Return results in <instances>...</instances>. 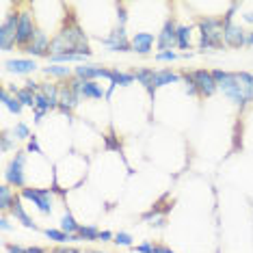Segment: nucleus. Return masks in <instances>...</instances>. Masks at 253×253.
<instances>
[{"instance_id": "obj_1", "label": "nucleus", "mask_w": 253, "mask_h": 253, "mask_svg": "<svg viewBox=\"0 0 253 253\" xmlns=\"http://www.w3.org/2000/svg\"><path fill=\"white\" fill-rule=\"evenodd\" d=\"M199 48L210 50V48H223L225 45V24L218 18H204L199 20Z\"/></svg>"}, {"instance_id": "obj_2", "label": "nucleus", "mask_w": 253, "mask_h": 253, "mask_svg": "<svg viewBox=\"0 0 253 253\" xmlns=\"http://www.w3.org/2000/svg\"><path fill=\"white\" fill-rule=\"evenodd\" d=\"M212 76L216 80V87L225 93L229 100L236 102L238 106H247L249 102H247V97L243 93V89H240V83H238V76L232 72H223V70H214L212 72Z\"/></svg>"}, {"instance_id": "obj_3", "label": "nucleus", "mask_w": 253, "mask_h": 253, "mask_svg": "<svg viewBox=\"0 0 253 253\" xmlns=\"http://www.w3.org/2000/svg\"><path fill=\"white\" fill-rule=\"evenodd\" d=\"M18 26H20V13L18 11L9 13L7 20L0 24V45H2L4 52H9V50L18 43Z\"/></svg>"}, {"instance_id": "obj_4", "label": "nucleus", "mask_w": 253, "mask_h": 253, "mask_svg": "<svg viewBox=\"0 0 253 253\" xmlns=\"http://www.w3.org/2000/svg\"><path fill=\"white\" fill-rule=\"evenodd\" d=\"M20 197L35 201V206L39 208L42 214H50V212H52V188H31V186H24L20 191Z\"/></svg>"}, {"instance_id": "obj_5", "label": "nucleus", "mask_w": 253, "mask_h": 253, "mask_svg": "<svg viewBox=\"0 0 253 253\" xmlns=\"http://www.w3.org/2000/svg\"><path fill=\"white\" fill-rule=\"evenodd\" d=\"M24 163H26V152H15L13 160H11L9 167H7V173H4L7 184L24 188V182H26L24 180Z\"/></svg>"}, {"instance_id": "obj_6", "label": "nucleus", "mask_w": 253, "mask_h": 253, "mask_svg": "<svg viewBox=\"0 0 253 253\" xmlns=\"http://www.w3.org/2000/svg\"><path fill=\"white\" fill-rule=\"evenodd\" d=\"M37 35V28H35V18H33L31 11H20V26H18V43L22 50L26 48L28 43L33 42V37Z\"/></svg>"}, {"instance_id": "obj_7", "label": "nucleus", "mask_w": 253, "mask_h": 253, "mask_svg": "<svg viewBox=\"0 0 253 253\" xmlns=\"http://www.w3.org/2000/svg\"><path fill=\"white\" fill-rule=\"evenodd\" d=\"M100 42L108 45V50H113V52H128L132 48L130 39L126 37V28H117V31L111 33L108 37H100Z\"/></svg>"}, {"instance_id": "obj_8", "label": "nucleus", "mask_w": 253, "mask_h": 253, "mask_svg": "<svg viewBox=\"0 0 253 253\" xmlns=\"http://www.w3.org/2000/svg\"><path fill=\"white\" fill-rule=\"evenodd\" d=\"M158 43V50H163V52H169L173 45H177V26L173 20H167L163 31H160V35L156 39Z\"/></svg>"}, {"instance_id": "obj_9", "label": "nucleus", "mask_w": 253, "mask_h": 253, "mask_svg": "<svg viewBox=\"0 0 253 253\" xmlns=\"http://www.w3.org/2000/svg\"><path fill=\"white\" fill-rule=\"evenodd\" d=\"M191 76L199 89V95H212L218 89L214 76H212V72H208V70H197V72H193Z\"/></svg>"}, {"instance_id": "obj_10", "label": "nucleus", "mask_w": 253, "mask_h": 253, "mask_svg": "<svg viewBox=\"0 0 253 253\" xmlns=\"http://www.w3.org/2000/svg\"><path fill=\"white\" fill-rule=\"evenodd\" d=\"M74 76L80 80H95V78H108L111 80V70H104L100 65H87V63H80V65L74 70Z\"/></svg>"}, {"instance_id": "obj_11", "label": "nucleus", "mask_w": 253, "mask_h": 253, "mask_svg": "<svg viewBox=\"0 0 253 253\" xmlns=\"http://www.w3.org/2000/svg\"><path fill=\"white\" fill-rule=\"evenodd\" d=\"M28 56H50V39L43 31H37V35L33 37V42L24 48Z\"/></svg>"}, {"instance_id": "obj_12", "label": "nucleus", "mask_w": 253, "mask_h": 253, "mask_svg": "<svg viewBox=\"0 0 253 253\" xmlns=\"http://www.w3.org/2000/svg\"><path fill=\"white\" fill-rule=\"evenodd\" d=\"M225 45L243 48V45H247V33L238 24H227L225 26Z\"/></svg>"}, {"instance_id": "obj_13", "label": "nucleus", "mask_w": 253, "mask_h": 253, "mask_svg": "<svg viewBox=\"0 0 253 253\" xmlns=\"http://www.w3.org/2000/svg\"><path fill=\"white\" fill-rule=\"evenodd\" d=\"M130 43H132V50H134V52L149 54L154 48V35L152 33H136V35H132Z\"/></svg>"}, {"instance_id": "obj_14", "label": "nucleus", "mask_w": 253, "mask_h": 253, "mask_svg": "<svg viewBox=\"0 0 253 253\" xmlns=\"http://www.w3.org/2000/svg\"><path fill=\"white\" fill-rule=\"evenodd\" d=\"M4 67L13 74H31L37 70V63L35 59H11L4 61Z\"/></svg>"}, {"instance_id": "obj_15", "label": "nucleus", "mask_w": 253, "mask_h": 253, "mask_svg": "<svg viewBox=\"0 0 253 253\" xmlns=\"http://www.w3.org/2000/svg\"><path fill=\"white\" fill-rule=\"evenodd\" d=\"M11 214L18 218V221H20L24 227H28V229H37V225L33 223V218L26 214V210H24V206H22V199H20V197H15V199H13V206H11Z\"/></svg>"}, {"instance_id": "obj_16", "label": "nucleus", "mask_w": 253, "mask_h": 253, "mask_svg": "<svg viewBox=\"0 0 253 253\" xmlns=\"http://www.w3.org/2000/svg\"><path fill=\"white\" fill-rule=\"evenodd\" d=\"M180 78H182L180 74H175L171 70H158V72H154V89L167 87V84H171V83H177Z\"/></svg>"}, {"instance_id": "obj_17", "label": "nucleus", "mask_w": 253, "mask_h": 253, "mask_svg": "<svg viewBox=\"0 0 253 253\" xmlns=\"http://www.w3.org/2000/svg\"><path fill=\"white\" fill-rule=\"evenodd\" d=\"M238 76V83H240V89H243V93L247 97V102H253V74L249 72H240L236 74Z\"/></svg>"}, {"instance_id": "obj_18", "label": "nucleus", "mask_w": 253, "mask_h": 253, "mask_svg": "<svg viewBox=\"0 0 253 253\" xmlns=\"http://www.w3.org/2000/svg\"><path fill=\"white\" fill-rule=\"evenodd\" d=\"M80 95L91 97V100H102V97H104V91H102V87L95 83V80H87V83H83Z\"/></svg>"}, {"instance_id": "obj_19", "label": "nucleus", "mask_w": 253, "mask_h": 253, "mask_svg": "<svg viewBox=\"0 0 253 253\" xmlns=\"http://www.w3.org/2000/svg\"><path fill=\"white\" fill-rule=\"evenodd\" d=\"M134 78L139 80V83L145 87L149 93H156V89H154V70H136L134 72Z\"/></svg>"}, {"instance_id": "obj_20", "label": "nucleus", "mask_w": 253, "mask_h": 253, "mask_svg": "<svg viewBox=\"0 0 253 253\" xmlns=\"http://www.w3.org/2000/svg\"><path fill=\"white\" fill-rule=\"evenodd\" d=\"M15 195L11 193V184H2L0 186V210H11Z\"/></svg>"}, {"instance_id": "obj_21", "label": "nucleus", "mask_w": 253, "mask_h": 253, "mask_svg": "<svg viewBox=\"0 0 253 253\" xmlns=\"http://www.w3.org/2000/svg\"><path fill=\"white\" fill-rule=\"evenodd\" d=\"M43 74L45 76H54V78H65V80L72 78V70L65 65H48V67H43Z\"/></svg>"}, {"instance_id": "obj_22", "label": "nucleus", "mask_w": 253, "mask_h": 253, "mask_svg": "<svg viewBox=\"0 0 253 253\" xmlns=\"http://www.w3.org/2000/svg\"><path fill=\"white\" fill-rule=\"evenodd\" d=\"M78 227H80V225L76 223V218H74V216H72V212L67 210L65 214L61 216V229H63V232H65V234L74 236V234H78Z\"/></svg>"}, {"instance_id": "obj_23", "label": "nucleus", "mask_w": 253, "mask_h": 253, "mask_svg": "<svg viewBox=\"0 0 253 253\" xmlns=\"http://www.w3.org/2000/svg\"><path fill=\"white\" fill-rule=\"evenodd\" d=\"M43 234H45V238H50V240H54V243H59V245H65V243H74L72 240V236L70 234H65L63 229H43Z\"/></svg>"}, {"instance_id": "obj_24", "label": "nucleus", "mask_w": 253, "mask_h": 253, "mask_svg": "<svg viewBox=\"0 0 253 253\" xmlns=\"http://www.w3.org/2000/svg\"><path fill=\"white\" fill-rule=\"evenodd\" d=\"M132 80H134V74H126V72H119V70H111V84L115 87H126V84H130Z\"/></svg>"}, {"instance_id": "obj_25", "label": "nucleus", "mask_w": 253, "mask_h": 253, "mask_svg": "<svg viewBox=\"0 0 253 253\" xmlns=\"http://www.w3.org/2000/svg\"><path fill=\"white\" fill-rule=\"evenodd\" d=\"M0 97H2L4 106H7L11 113H15V115H20V113H22V104H20V100H18L15 95H9V91H7V89H2V93H0Z\"/></svg>"}, {"instance_id": "obj_26", "label": "nucleus", "mask_w": 253, "mask_h": 253, "mask_svg": "<svg viewBox=\"0 0 253 253\" xmlns=\"http://www.w3.org/2000/svg\"><path fill=\"white\" fill-rule=\"evenodd\" d=\"M177 48L180 50L191 48V26H177Z\"/></svg>"}, {"instance_id": "obj_27", "label": "nucleus", "mask_w": 253, "mask_h": 253, "mask_svg": "<svg viewBox=\"0 0 253 253\" xmlns=\"http://www.w3.org/2000/svg\"><path fill=\"white\" fill-rule=\"evenodd\" d=\"M52 108H59V104H56V102H52L50 97H45L43 93H37L35 111H39V113H48V111H52Z\"/></svg>"}, {"instance_id": "obj_28", "label": "nucleus", "mask_w": 253, "mask_h": 253, "mask_svg": "<svg viewBox=\"0 0 253 253\" xmlns=\"http://www.w3.org/2000/svg\"><path fill=\"white\" fill-rule=\"evenodd\" d=\"M76 236H78V240H97L100 238V229L93 225H80Z\"/></svg>"}, {"instance_id": "obj_29", "label": "nucleus", "mask_w": 253, "mask_h": 253, "mask_svg": "<svg viewBox=\"0 0 253 253\" xmlns=\"http://www.w3.org/2000/svg\"><path fill=\"white\" fill-rule=\"evenodd\" d=\"M39 93H43L45 97H50L52 102L59 104V97H61V87H56L52 83H42V89H39Z\"/></svg>"}, {"instance_id": "obj_30", "label": "nucleus", "mask_w": 253, "mask_h": 253, "mask_svg": "<svg viewBox=\"0 0 253 253\" xmlns=\"http://www.w3.org/2000/svg\"><path fill=\"white\" fill-rule=\"evenodd\" d=\"M15 97L20 100V104H22V106H33V108H35L37 93H33V91H28V89H18V93H15Z\"/></svg>"}, {"instance_id": "obj_31", "label": "nucleus", "mask_w": 253, "mask_h": 253, "mask_svg": "<svg viewBox=\"0 0 253 253\" xmlns=\"http://www.w3.org/2000/svg\"><path fill=\"white\" fill-rule=\"evenodd\" d=\"M50 61H54V63H80V61H84V56H78V54H54V56H50Z\"/></svg>"}, {"instance_id": "obj_32", "label": "nucleus", "mask_w": 253, "mask_h": 253, "mask_svg": "<svg viewBox=\"0 0 253 253\" xmlns=\"http://www.w3.org/2000/svg\"><path fill=\"white\" fill-rule=\"evenodd\" d=\"M182 80L186 83V93L193 95V97H197L199 95V89H197V84H195V80H193L191 74H182Z\"/></svg>"}, {"instance_id": "obj_33", "label": "nucleus", "mask_w": 253, "mask_h": 253, "mask_svg": "<svg viewBox=\"0 0 253 253\" xmlns=\"http://www.w3.org/2000/svg\"><path fill=\"white\" fill-rule=\"evenodd\" d=\"M13 134H15V139H20V141L31 139V130H28L26 124H18V126H15V128H13Z\"/></svg>"}, {"instance_id": "obj_34", "label": "nucleus", "mask_w": 253, "mask_h": 253, "mask_svg": "<svg viewBox=\"0 0 253 253\" xmlns=\"http://www.w3.org/2000/svg\"><path fill=\"white\" fill-rule=\"evenodd\" d=\"M113 243H117V245H122V247H132V236L126 234V232H119V234H115Z\"/></svg>"}, {"instance_id": "obj_35", "label": "nucleus", "mask_w": 253, "mask_h": 253, "mask_svg": "<svg viewBox=\"0 0 253 253\" xmlns=\"http://www.w3.org/2000/svg\"><path fill=\"white\" fill-rule=\"evenodd\" d=\"M26 152H35V154H42V147H39V143H37V139L35 136H31V139H28V145H26Z\"/></svg>"}, {"instance_id": "obj_36", "label": "nucleus", "mask_w": 253, "mask_h": 253, "mask_svg": "<svg viewBox=\"0 0 253 253\" xmlns=\"http://www.w3.org/2000/svg\"><path fill=\"white\" fill-rule=\"evenodd\" d=\"M175 59H177V54L171 52V50L169 52H158L156 54V61H175Z\"/></svg>"}, {"instance_id": "obj_37", "label": "nucleus", "mask_w": 253, "mask_h": 253, "mask_svg": "<svg viewBox=\"0 0 253 253\" xmlns=\"http://www.w3.org/2000/svg\"><path fill=\"white\" fill-rule=\"evenodd\" d=\"M134 251H136V253H154V245L143 243V245H139V247H134Z\"/></svg>"}, {"instance_id": "obj_38", "label": "nucleus", "mask_w": 253, "mask_h": 253, "mask_svg": "<svg viewBox=\"0 0 253 253\" xmlns=\"http://www.w3.org/2000/svg\"><path fill=\"white\" fill-rule=\"evenodd\" d=\"M50 253H80L76 247H59V249H52Z\"/></svg>"}, {"instance_id": "obj_39", "label": "nucleus", "mask_w": 253, "mask_h": 253, "mask_svg": "<svg viewBox=\"0 0 253 253\" xmlns=\"http://www.w3.org/2000/svg\"><path fill=\"white\" fill-rule=\"evenodd\" d=\"M106 147H108V149H119V143L113 139V134L106 136Z\"/></svg>"}, {"instance_id": "obj_40", "label": "nucleus", "mask_w": 253, "mask_h": 253, "mask_svg": "<svg viewBox=\"0 0 253 253\" xmlns=\"http://www.w3.org/2000/svg\"><path fill=\"white\" fill-rule=\"evenodd\" d=\"M154 253H173V251L165 245H154Z\"/></svg>"}, {"instance_id": "obj_41", "label": "nucleus", "mask_w": 253, "mask_h": 253, "mask_svg": "<svg viewBox=\"0 0 253 253\" xmlns=\"http://www.w3.org/2000/svg\"><path fill=\"white\" fill-rule=\"evenodd\" d=\"M111 238H115V236H113L111 232H106V229H104V232H100V238H97V240H102V243H108Z\"/></svg>"}, {"instance_id": "obj_42", "label": "nucleus", "mask_w": 253, "mask_h": 253, "mask_svg": "<svg viewBox=\"0 0 253 253\" xmlns=\"http://www.w3.org/2000/svg\"><path fill=\"white\" fill-rule=\"evenodd\" d=\"M7 149H11V141L7 134H2V152H7Z\"/></svg>"}, {"instance_id": "obj_43", "label": "nucleus", "mask_w": 253, "mask_h": 253, "mask_svg": "<svg viewBox=\"0 0 253 253\" xmlns=\"http://www.w3.org/2000/svg\"><path fill=\"white\" fill-rule=\"evenodd\" d=\"M0 227H2L4 232H7V229L11 227V225H9V221H7V216H2V218H0Z\"/></svg>"}, {"instance_id": "obj_44", "label": "nucleus", "mask_w": 253, "mask_h": 253, "mask_svg": "<svg viewBox=\"0 0 253 253\" xmlns=\"http://www.w3.org/2000/svg\"><path fill=\"white\" fill-rule=\"evenodd\" d=\"M245 22H249V24H253V11H249V13H245Z\"/></svg>"}, {"instance_id": "obj_45", "label": "nucleus", "mask_w": 253, "mask_h": 253, "mask_svg": "<svg viewBox=\"0 0 253 253\" xmlns=\"http://www.w3.org/2000/svg\"><path fill=\"white\" fill-rule=\"evenodd\" d=\"M247 45H253V33H247Z\"/></svg>"}, {"instance_id": "obj_46", "label": "nucleus", "mask_w": 253, "mask_h": 253, "mask_svg": "<svg viewBox=\"0 0 253 253\" xmlns=\"http://www.w3.org/2000/svg\"><path fill=\"white\" fill-rule=\"evenodd\" d=\"M42 117H43V113H39V111H35V122H42Z\"/></svg>"}, {"instance_id": "obj_47", "label": "nucleus", "mask_w": 253, "mask_h": 253, "mask_svg": "<svg viewBox=\"0 0 253 253\" xmlns=\"http://www.w3.org/2000/svg\"><path fill=\"white\" fill-rule=\"evenodd\" d=\"M89 253H104V251H89Z\"/></svg>"}, {"instance_id": "obj_48", "label": "nucleus", "mask_w": 253, "mask_h": 253, "mask_svg": "<svg viewBox=\"0 0 253 253\" xmlns=\"http://www.w3.org/2000/svg\"><path fill=\"white\" fill-rule=\"evenodd\" d=\"M48 253H50V251H48Z\"/></svg>"}]
</instances>
